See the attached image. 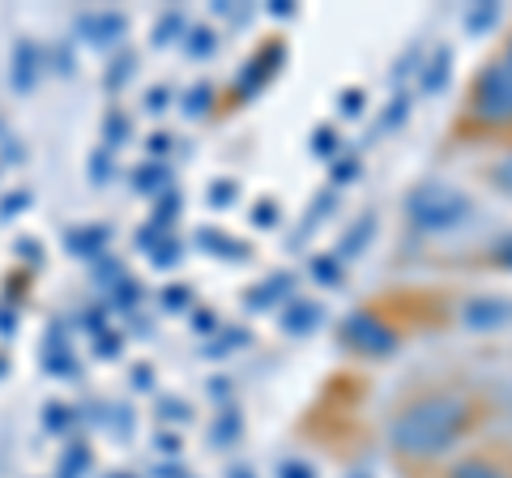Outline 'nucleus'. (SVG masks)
<instances>
[{"mask_svg": "<svg viewBox=\"0 0 512 478\" xmlns=\"http://www.w3.org/2000/svg\"><path fill=\"white\" fill-rule=\"evenodd\" d=\"M188 52H192V56H210V52H214V35H210V30H205V26H201V30H192Z\"/></svg>", "mask_w": 512, "mask_h": 478, "instance_id": "obj_17", "label": "nucleus"}, {"mask_svg": "<svg viewBox=\"0 0 512 478\" xmlns=\"http://www.w3.org/2000/svg\"><path fill=\"white\" fill-rule=\"evenodd\" d=\"M235 436H239V414L227 410V419H218V427H214V444H231Z\"/></svg>", "mask_w": 512, "mask_h": 478, "instance_id": "obj_16", "label": "nucleus"}, {"mask_svg": "<svg viewBox=\"0 0 512 478\" xmlns=\"http://www.w3.org/2000/svg\"><path fill=\"white\" fill-rule=\"evenodd\" d=\"M342 342L355 346V350H367V355H393L397 333L389 325H380L372 312H355L342 321Z\"/></svg>", "mask_w": 512, "mask_h": 478, "instance_id": "obj_4", "label": "nucleus"}, {"mask_svg": "<svg viewBox=\"0 0 512 478\" xmlns=\"http://www.w3.org/2000/svg\"><path fill=\"white\" fill-rule=\"evenodd\" d=\"M269 13H274V18H286V13H295V5H286V0H274V5H269Z\"/></svg>", "mask_w": 512, "mask_h": 478, "instance_id": "obj_26", "label": "nucleus"}, {"mask_svg": "<svg viewBox=\"0 0 512 478\" xmlns=\"http://www.w3.org/2000/svg\"><path fill=\"white\" fill-rule=\"evenodd\" d=\"M231 478H252V474L248 470H231Z\"/></svg>", "mask_w": 512, "mask_h": 478, "instance_id": "obj_28", "label": "nucleus"}, {"mask_svg": "<svg viewBox=\"0 0 512 478\" xmlns=\"http://www.w3.org/2000/svg\"><path fill=\"white\" fill-rule=\"evenodd\" d=\"M495 257H500V265H512V239H508V244H504L500 252H495Z\"/></svg>", "mask_w": 512, "mask_h": 478, "instance_id": "obj_27", "label": "nucleus"}, {"mask_svg": "<svg viewBox=\"0 0 512 478\" xmlns=\"http://www.w3.org/2000/svg\"><path fill=\"white\" fill-rule=\"evenodd\" d=\"M201 244L210 248V252H218V257H231V261H244L248 257V248H239L231 235H218V231H201Z\"/></svg>", "mask_w": 512, "mask_h": 478, "instance_id": "obj_10", "label": "nucleus"}, {"mask_svg": "<svg viewBox=\"0 0 512 478\" xmlns=\"http://www.w3.org/2000/svg\"><path fill=\"white\" fill-rule=\"evenodd\" d=\"M504 65H508V69H512V43H508V56H504Z\"/></svg>", "mask_w": 512, "mask_h": 478, "instance_id": "obj_29", "label": "nucleus"}, {"mask_svg": "<svg viewBox=\"0 0 512 478\" xmlns=\"http://www.w3.org/2000/svg\"><path fill=\"white\" fill-rule=\"evenodd\" d=\"M316 325H320V304H308V299L291 304V308H286V316H282L286 333H312Z\"/></svg>", "mask_w": 512, "mask_h": 478, "instance_id": "obj_7", "label": "nucleus"}, {"mask_svg": "<svg viewBox=\"0 0 512 478\" xmlns=\"http://www.w3.org/2000/svg\"><path fill=\"white\" fill-rule=\"evenodd\" d=\"M448 65H453V52H448V47H440V52L431 56V65L423 69V90H427V94H440V90L448 86Z\"/></svg>", "mask_w": 512, "mask_h": 478, "instance_id": "obj_8", "label": "nucleus"}, {"mask_svg": "<svg viewBox=\"0 0 512 478\" xmlns=\"http://www.w3.org/2000/svg\"><path fill=\"white\" fill-rule=\"evenodd\" d=\"M495 22H500V9H495V5H478L466 18V26L474 30V35H478V30H487V26H495Z\"/></svg>", "mask_w": 512, "mask_h": 478, "instance_id": "obj_15", "label": "nucleus"}, {"mask_svg": "<svg viewBox=\"0 0 512 478\" xmlns=\"http://www.w3.org/2000/svg\"><path fill=\"white\" fill-rule=\"evenodd\" d=\"M453 478H508L495 461H483V457H470V461H461V466L453 470Z\"/></svg>", "mask_w": 512, "mask_h": 478, "instance_id": "obj_12", "label": "nucleus"}, {"mask_svg": "<svg viewBox=\"0 0 512 478\" xmlns=\"http://www.w3.org/2000/svg\"><path fill=\"white\" fill-rule=\"evenodd\" d=\"M355 175H359V163H355V158H342V163L333 167V180H338V184H350Z\"/></svg>", "mask_w": 512, "mask_h": 478, "instance_id": "obj_23", "label": "nucleus"}, {"mask_svg": "<svg viewBox=\"0 0 512 478\" xmlns=\"http://www.w3.org/2000/svg\"><path fill=\"white\" fill-rule=\"evenodd\" d=\"M252 222H256V227H274V222H278L274 201H261V205H256V210H252Z\"/></svg>", "mask_w": 512, "mask_h": 478, "instance_id": "obj_21", "label": "nucleus"}, {"mask_svg": "<svg viewBox=\"0 0 512 478\" xmlns=\"http://www.w3.org/2000/svg\"><path fill=\"white\" fill-rule=\"evenodd\" d=\"M461 423H466V406L457 397H427V402L410 406L393 423V444L410 457L444 453L453 444V436L461 432Z\"/></svg>", "mask_w": 512, "mask_h": 478, "instance_id": "obj_1", "label": "nucleus"}, {"mask_svg": "<svg viewBox=\"0 0 512 478\" xmlns=\"http://www.w3.org/2000/svg\"><path fill=\"white\" fill-rule=\"evenodd\" d=\"M406 107H410L406 99H393V103H389V111H384V129H393V124H402V120H406Z\"/></svg>", "mask_w": 512, "mask_h": 478, "instance_id": "obj_22", "label": "nucleus"}, {"mask_svg": "<svg viewBox=\"0 0 512 478\" xmlns=\"http://www.w3.org/2000/svg\"><path fill=\"white\" fill-rule=\"evenodd\" d=\"M312 278L320 286H342V269H338L333 257H312Z\"/></svg>", "mask_w": 512, "mask_h": 478, "instance_id": "obj_13", "label": "nucleus"}, {"mask_svg": "<svg viewBox=\"0 0 512 478\" xmlns=\"http://www.w3.org/2000/svg\"><path fill=\"white\" fill-rule=\"evenodd\" d=\"M286 291H291V274H274V278L261 286V291L248 295V304H252V308H265V304H274V299L286 295Z\"/></svg>", "mask_w": 512, "mask_h": 478, "instance_id": "obj_11", "label": "nucleus"}, {"mask_svg": "<svg viewBox=\"0 0 512 478\" xmlns=\"http://www.w3.org/2000/svg\"><path fill=\"white\" fill-rule=\"evenodd\" d=\"M372 235H376V214H363V222H355V227L346 231V239H342V257H355V252H363Z\"/></svg>", "mask_w": 512, "mask_h": 478, "instance_id": "obj_9", "label": "nucleus"}, {"mask_svg": "<svg viewBox=\"0 0 512 478\" xmlns=\"http://www.w3.org/2000/svg\"><path fill=\"white\" fill-rule=\"evenodd\" d=\"M495 184H500V188H504V193L512 197V158H504V163H500V167H495Z\"/></svg>", "mask_w": 512, "mask_h": 478, "instance_id": "obj_25", "label": "nucleus"}, {"mask_svg": "<svg viewBox=\"0 0 512 478\" xmlns=\"http://www.w3.org/2000/svg\"><path fill=\"white\" fill-rule=\"evenodd\" d=\"M235 197H239V184H231V180H227V184H214V188H210V201H214V205H231Z\"/></svg>", "mask_w": 512, "mask_h": 478, "instance_id": "obj_20", "label": "nucleus"}, {"mask_svg": "<svg viewBox=\"0 0 512 478\" xmlns=\"http://www.w3.org/2000/svg\"><path fill=\"white\" fill-rule=\"evenodd\" d=\"M282 56H286V47L282 43H269L261 56L256 60H248V69H244V77H239V90H252V86H265L269 82V73H274L278 65H282Z\"/></svg>", "mask_w": 512, "mask_h": 478, "instance_id": "obj_6", "label": "nucleus"}, {"mask_svg": "<svg viewBox=\"0 0 512 478\" xmlns=\"http://www.w3.org/2000/svg\"><path fill=\"white\" fill-rule=\"evenodd\" d=\"M461 321H466L470 329L508 325L512 321V304L508 299H474V304H466V312H461Z\"/></svg>", "mask_w": 512, "mask_h": 478, "instance_id": "obj_5", "label": "nucleus"}, {"mask_svg": "<svg viewBox=\"0 0 512 478\" xmlns=\"http://www.w3.org/2000/svg\"><path fill=\"white\" fill-rule=\"evenodd\" d=\"M278 478H316V470L303 466V461H295V457H286L282 466H278Z\"/></svg>", "mask_w": 512, "mask_h": 478, "instance_id": "obj_18", "label": "nucleus"}, {"mask_svg": "<svg viewBox=\"0 0 512 478\" xmlns=\"http://www.w3.org/2000/svg\"><path fill=\"white\" fill-rule=\"evenodd\" d=\"M205 103H210V86H197V90H192V99H188V107H184V111H192V116H201Z\"/></svg>", "mask_w": 512, "mask_h": 478, "instance_id": "obj_24", "label": "nucleus"}, {"mask_svg": "<svg viewBox=\"0 0 512 478\" xmlns=\"http://www.w3.org/2000/svg\"><path fill=\"white\" fill-rule=\"evenodd\" d=\"M363 90H342V99H338V107H342V116H359L363 111Z\"/></svg>", "mask_w": 512, "mask_h": 478, "instance_id": "obj_19", "label": "nucleus"}, {"mask_svg": "<svg viewBox=\"0 0 512 478\" xmlns=\"http://www.w3.org/2000/svg\"><path fill=\"white\" fill-rule=\"evenodd\" d=\"M474 111L483 120H512V69L491 65L474 82Z\"/></svg>", "mask_w": 512, "mask_h": 478, "instance_id": "obj_3", "label": "nucleus"}, {"mask_svg": "<svg viewBox=\"0 0 512 478\" xmlns=\"http://www.w3.org/2000/svg\"><path fill=\"white\" fill-rule=\"evenodd\" d=\"M312 154H320V158L338 154V133H333V129H316L312 133Z\"/></svg>", "mask_w": 512, "mask_h": 478, "instance_id": "obj_14", "label": "nucleus"}, {"mask_svg": "<svg viewBox=\"0 0 512 478\" xmlns=\"http://www.w3.org/2000/svg\"><path fill=\"white\" fill-rule=\"evenodd\" d=\"M406 214H410L414 227H423V231H448V227H457V222H466V214H470V197H466V193H457L453 184L423 180V184H414V188H410Z\"/></svg>", "mask_w": 512, "mask_h": 478, "instance_id": "obj_2", "label": "nucleus"}]
</instances>
